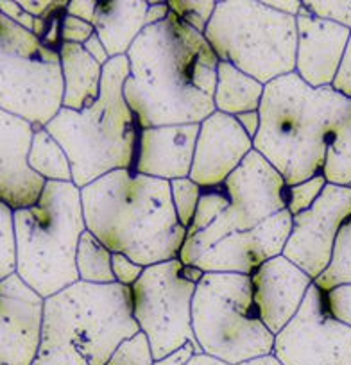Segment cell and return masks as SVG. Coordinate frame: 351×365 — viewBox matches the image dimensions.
Returning a JSON list of instances; mask_svg holds the SVG:
<instances>
[{"label":"cell","mask_w":351,"mask_h":365,"mask_svg":"<svg viewBox=\"0 0 351 365\" xmlns=\"http://www.w3.org/2000/svg\"><path fill=\"white\" fill-rule=\"evenodd\" d=\"M124 99L140 129L201 124L215 113L219 58L174 13L146 27L128 52Z\"/></svg>","instance_id":"1"},{"label":"cell","mask_w":351,"mask_h":365,"mask_svg":"<svg viewBox=\"0 0 351 365\" xmlns=\"http://www.w3.org/2000/svg\"><path fill=\"white\" fill-rule=\"evenodd\" d=\"M86 231L142 267L180 258L187 230L176 217L171 182L115 170L81 188Z\"/></svg>","instance_id":"2"},{"label":"cell","mask_w":351,"mask_h":365,"mask_svg":"<svg viewBox=\"0 0 351 365\" xmlns=\"http://www.w3.org/2000/svg\"><path fill=\"white\" fill-rule=\"evenodd\" d=\"M258 113L253 149L292 187L321 174L333 133L351 117V99L332 86H308L294 72L265 84Z\"/></svg>","instance_id":"3"},{"label":"cell","mask_w":351,"mask_h":365,"mask_svg":"<svg viewBox=\"0 0 351 365\" xmlns=\"http://www.w3.org/2000/svg\"><path fill=\"white\" fill-rule=\"evenodd\" d=\"M138 331L129 287L77 282L45 299L33 365H106L115 349Z\"/></svg>","instance_id":"4"},{"label":"cell","mask_w":351,"mask_h":365,"mask_svg":"<svg viewBox=\"0 0 351 365\" xmlns=\"http://www.w3.org/2000/svg\"><path fill=\"white\" fill-rule=\"evenodd\" d=\"M128 56L103 66L99 99L83 111L61 108L45 125L72 165V182L84 188L115 170H131L140 125L124 99Z\"/></svg>","instance_id":"5"},{"label":"cell","mask_w":351,"mask_h":365,"mask_svg":"<svg viewBox=\"0 0 351 365\" xmlns=\"http://www.w3.org/2000/svg\"><path fill=\"white\" fill-rule=\"evenodd\" d=\"M84 231L81 188L45 182L33 206L15 212L16 276L44 299L77 283L76 252Z\"/></svg>","instance_id":"6"},{"label":"cell","mask_w":351,"mask_h":365,"mask_svg":"<svg viewBox=\"0 0 351 365\" xmlns=\"http://www.w3.org/2000/svg\"><path fill=\"white\" fill-rule=\"evenodd\" d=\"M205 38L219 61L263 86L296 72V16L275 11L265 2H217Z\"/></svg>","instance_id":"7"},{"label":"cell","mask_w":351,"mask_h":365,"mask_svg":"<svg viewBox=\"0 0 351 365\" xmlns=\"http://www.w3.org/2000/svg\"><path fill=\"white\" fill-rule=\"evenodd\" d=\"M192 329L203 353L238 365L271 354L275 335L260 321L251 276L205 272L192 299Z\"/></svg>","instance_id":"8"},{"label":"cell","mask_w":351,"mask_h":365,"mask_svg":"<svg viewBox=\"0 0 351 365\" xmlns=\"http://www.w3.org/2000/svg\"><path fill=\"white\" fill-rule=\"evenodd\" d=\"M59 52L0 13V108L45 128L61 110Z\"/></svg>","instance_id":"9"},{"label":"cell","mask_w":351,"mask_h":365,"mask_svg":"<svg viewBox=\"0 0 351 365\" xmlns=\"http://www.w3.org/2000/svg\"><path fill=\"white\" fill-rule=\"evenodd\" d=\"M195 283L185 278L178 259L143 269L131 287L133 317L147 336L154 360H161L185 344H198L192 329V299Z\"/></svg>","instance_id":"10"},{"label":"cell","mask_w":351,"mask_h":365,"mask_svg":"<svg viewBox=\"0 0 351 365\" xmlns=\"http://www.w3.org/2000/svg\"><path fill=\"white\" fill-rule=\"evenodd\" d=\"M283 365H351V328L326 312L325 294L312 285L296 317L275 336Z\"/></svg>","instance_id":"11"},{"label":"cell","mask_w":351,"mask_h":365,"mask_svg":"<svg viewBox=\"0 0 351 365\" xmlns=\"http://www.w3.org/2000/svg\"><path fill=\"white\" fill-rule=\"evenodd\" d=\"M350 217L351 188L326 185L310 208L292 217L283 256L315 282L332 263L337 237Z\"/></svg>","instance_id":"12"},{"label":"cell","mask_w":351,"mask_h":365,"mask_svg":"<svg viewBox=\"0 0 351 365\" xmlns=\"http://www.w3.org/2000/svg\"><path fill=\"white\" fill-rule=\"evenodd\" d=\"M230 206L219 217L228 233L248 231L287 210V182L255 149L224 181Z\"/></svg>","instance_id":"13"},{"label":"cell","mask_w":351,"mask_h":365,"mask_svg":"<svg viewBox=\"0 0 351 365\" xmlns=\"http://www.w3.org/2000/svg\"><path fill=\"white\" fill-rule=\"evenodd\" d=\"M292 230V215L287 210L248 231H235L217 242L194 263L203 272L251 276L260 265L283 255Z\"/></svg>","instance_id":"14"},{"label":"cell","mask_w":351,"mask_h":365,"mask_svg":"<svg viewBox=\"0 0 351 365\" xmlns=\"http://www.w3.org/2000/svg\"><path fill=\"white\" fill-rule=\"evenodd\" d=\"M40 294L13 274L0 282V365H33L41 342Z\"/></svg>","instance_id":"15"},{"label":"cell","mask_w":351,"mask_h":365,"mask_svg":"<svg viewBox=\"0 0 351 365\" xmlns=\"http://www.w3.org/2000/svg\"><path fill=\"white\" fill-rule=\"evenodd\" d=\"M253 150V140L237 118L215 111L199 124L190 179L201 188L223 187Z\"/></svg>","instance_id":"16"},{"label":"cell","mask_w":351,"mask_h":365,"mask_svg":"<svg viewBox=\"0 0 351 365\" xmlns=\"http://www.w3.org/2000/svg\"><path fill=\"white\" fill-rule=\"evenodd\" d=\"M34 131L29 120L0 108V201L15 212L33 206L45 187L29 167Z\"/></svg>","instance_id":"17"},{"label":"cell","mask_w":351,"mask_h":365,"mask_svg":"<svg viewBox=\"0 0 351 365\" xmlns=\"http://www.w3.org/2000/svg\"><path fill=\"white\" fill-rule=\"evenodd\" d=\"M312 285L310 276L283 255L269 259L251 274L256 312L273 335H278L296 317Z\"/></svg>","instance_id":"18"},{"label":"cell","mask_w":351,"mask_h":365,"mask_svg":"<svg viewBox=\"0 0 351 365\" xmlns=\"http://www.w3.org/2000/svg\"><path fill=\"white\" fill-rule=\"evenodd\" d=\"M296 73L312 88L332 86L346 52L351 31L319 19L305 8L296 16Z\"/></svg>","instance_id":"19"},{"label":"cell","mask_w":351,"mask_h":365,"mask_svg":"<svg viewBox=\"0 0 351 365\" xmlns=\"http://www.w3.org/2000/svg\"><path fill=\"white\" fill-rule=\"evenodd\" d=\"M198 135L199 124L142 129L131 172L168 182L190 178Z\"/></svg>","instance_id":"20"},{"label":"cell","mask_w":351,"mask_h":365,"mask_svg":"<svg viewBox=\"0 0 351 365\" xmlns=\"http://www.w3.org/2000/svg\"><path fill=\"white\" fill-rule=\"evenodd\" d=\"M149 2H97L93 29L110 58L128 56L136 38L147 27Z\"/></svg>","instance_id":"21"},{"label":"cell","mask_w":351,"mask_h":365,"mask_svg":"<svg viewBox=\"0 0 351 365\" xmlns=\"http://www.w3.org/2000/svg\"><path fill=\"white\" fill-rule=\"evenodd\" d=\"M59 63L63 76L61 108L83 111L99 99L103 66L88 54L83 45L61 43Z\"/></svg>","instance_id":"22"},{"label":"cell","mask_w":351,"mask_h":365,"mask_svg":"<svg viewBox=\"0 0 351 365\" xmlns=\"http://www.w3.org/2000/svg\"><path fill=\"white\" fill-rule=\"evenodd\" d=\"M263 84L226 61L217 66V84L213 93L215 111L238 117L249 111H258L263 97Z\"/></svg>","instance_id":"23"},{"label":"cell","mask_w":351,"mask_h":365,"mask_svg":"<svg viewBox=\"0 0 351 365\" xmlns=\"http://www.w3.org/2000/svg\"><path fill=\"white\" fill-rule=\"evenodd\" d=\"M29 167L45 182H72V165L63 147L45 128L34 131Z\"/></svg>","instance_id":"24"},{"label":"cell","mask_w":351,"mask_h":365,"mask_svg":"<svg viewBox=\"0 0 351 365\" xmlns=\"http://www.w3.org/2000/svg\"><path fill=\"white\" fill-rule=\"evenodd\" d=\"M111 255L90 231H84L79 238L76 252V267L79 282L90 285H111L115 282L111 270Z\"/></svg>","instance_id":"25"},{"label":"cell","mask_w":351,"mask_h":365,"mask_svg":"<svg viewBox=\"0 0 351 365\" xmlns=\"http://www.w3.org/2000/svg\"><path fill=\"white\" fill-rule=\"evenodd\" d=\"M321 175L328 185L351 188V117L333 133L326 149Z\"/></svg>","instance_id":"26"},{"label":"cell","mask_w":351,"mask_h":365,"mask_svg":"<svg viewBox=\"0 0 351 365\" xmlns=\"http://www.w3.org/2000/svg\"><path fill=\"white\" fill-rule=\"evenodd\" d=\"M344 283L351 285V217L342 226L339 237H337L332 263L315 279L314 285L321 289L322 292H326V290L333 289L337 285H344Z\"/></svg>","instance_id":"27"},{"label":"cell","mask_w":351,"mask_h":365,"mask_svg":"<svg viewBox=\"0 0 351 365\" xmlns=\"http://www.w3.org/2000/svg\"><path fill=\"white\" fill-rule=\"evenodd\" d=\"M228 206H230V197H228L224 187L203 188L201 199H199L198 210H195V215L187 230V238H192L194 235L201 233L206 227L212 226V224L223 215L224 210H226Z\"/></svg>","instance_id":"28"},{"label":"cell","mask_w":351,"mask_h":365,"mask_svg":"<svg viewBox=\"0 0 351 365\" xmlns=\"http://www.w3.org/2000/svg\"><path fill=\"white\" fill-rule=\"evenodd\" d=\"M16 274L15 210L0 201V282Z\"/></svg>","instance_id":"29"},{"label":"cell","mask_w":351,"mask_h":365,"mask_svg":"<svg viewBox=\"0 0 351 365\" xmlns=\"http://www.w3.org/2000/svg\"><path fill=\"white\" fill-rule=\"evenodd\" d=\"M203 188L195 185L190 178L174 179L171 181V197L172 205H174L176 217L180 220L181 226L188 230L192 219L198 210V202L201 199Z\"/></svg>","instance_id":"30"},{"label":"cell","mask_w":351,"mask_h":365,"mask_svg":"<svg viewBox=\"0 0 351 365\" xmlns=\"http://www.w3.org/2000/svg\"><path fill=\"white\" fill-rule=\"evenodd\" d=\"M168 9L174 13L183 24H187L195 33L205 34L210 19L215 11L217 2L205 0V2H187V0H171L167 2Z\"/></svg>","instance_id":"31"},{"label":"cell","mask_w":351,"mask_h":365,"mask_svg":"<svg viewBox=\"0 0 351 365\" xmlns=\"http://www.w3.org/2000/svg\"><path fill=\"white\" fill-rule=\"evenodd\" d=\"M106 365H154L153 349L142 331L126 339L121 346L115 349Z\"/></svg>","instance_id":"32"},{"label":"cell","mask_w":351,"mask_h":365,"mask_svg":"<svg viewBox=\"0 0 351 365\" xmlns=\"http://www.w3.org/2000/svg\"><path fill=\"white\" fill-rule=\"evenodd\" d=\"M326 185H328L326 179L319 174L307 179V181L287 187V212L292 217L303 213L305 210H308L317 201Z\"/></svg>","instance_id":"33"},{"label":"cell","mask_w":351,"mask_h":365,"mask_svg":"<svg viewBox=\"0 0 351 365\" xmlns=\"http://www.w3.org/2000/svg\"><path fill=\"white\" fill-rule=\"evenodd\" d=\"M325 294V307L326 312L332 315L340 324L351 328V285H337L333 289L326 290Z\"/></svg>","instance_id":"34"},{"label":"cell","mask_w":351,"mask_h":365,"mask_svg":"<svg viewBox=\"0 0 351 365\" xmlns=\"http://www.w3.org/2000/svg\"><path fill=\"white\" fill-rule=\"evenodd\" d=\"M303 8L319 19L332 20L351 31V2H303Z\"/></svg>","instance_id":"35"},{"label":"cell","mask_w":351,"mask_h":365,"mask_svg":"<svg viewBox=\"0 0 351 365\" xmlns=\"http://www.w3.org/2000/svg\"><path fill=\"white\" fill-rule=\"evenodd\" d=\"M143 269H146V267L138 265V263H135L133 259H129L128 256L121 255V252H113V255H111V270H113L115 282H117L118 285H124L131 289L143 274Z\"/></svg>","instance_id":"36"},{"label":"cell","mask_w":351,"mask_h":365,"mask_svg":"<svg viewBox=\"0 0 351 365\" xmlns=\"http://www.w3.org/2000/svg\"><path fill=\"white\" fill-rule=\"evenodd\" d=\"M96 34L92 24L84 22V20L76 19V16L66 15L63 16L61 24V41L63 43H76V45H84L90 36Z\"/></svg>","instance_id":"37"},{"label":"cell","mask_w":351,"mask_h":365,"mask_svg":"<svg viewBox=\"0 0 351 365\" xmlns=\"http://www.w3.org/2000/svg\"><path fill=\"white\" fill-rule=\"evenodd\" d=\"M332 88L335 91H339L340 96L351 99V36L347 40L346 52H344V58L340 61L339 72H337Z\"/></svg>","instance_id":"38"},{"label":"cell","mask_w":351,"mask_h":365,"mask_svg":"<svg viewBox=\"0 0 351 365\" xmlns=\"http://www.w3.org/2000/svg\"><path fill=\"white\" fill-rule=\"evenodd\" d=\"M195 353H203L198 344H185L183 347L176 349L174 353L167 354L161 360H154V365H187Z\"/></svg>","instance_id":"39"},{"label":"cell","mask_w":351,"mask_h":365,"mask_svg":"<svg viewBox=\"0 0 351 365\" xmlns=\"http://www.w3.org/2000/svg\"><path fill=\"white\" fill-rule=\"evenodd\" d=\"M96 8L97 2H79V0H72L66 4V15L76 16V19L84 20V22L92 24L93 16H96Z\"/></svg>","instance_id":"40"},{"label":"cell","mask_w":351,"mask_h":365,"mask_svg":"<svg viewBox=\"0 0 351 365\" xmlns=\"http://www.w3.org/2000/svg\"><path fill=\"white\" fill-rule=\"evenodd\" d=\"M83 48L88 52V54L92 56V58L96 59L101 66H106L108 63L111 61L110 54H108V51L104 48L103 41L99 40V36H97V34H92V36H90V40L83 45Z\"/></svg>","instance_id":"41"},{"label":"cell","mask_w":351,"mask_h":365,"mask_svg":"<svg viewBox=\"0 0 351 365\" xmlns=\"http://www.w3.org/2000/svg\"><path fill=\"white\" fill-rule=\"evenodd\" d=\"M171 9H168L167 2H158V0H151L149 9H147V27L154 26V24L163 22L168 16Z\"/></svg>","instance_id":"42"},{"label":"cell","mask_w":351,"mask_h":365,"mask_svg":"<svg viewBox=\"0 0 351 365\" xmlns=\"http://www.w3.org/2000/svg\"><path fill=\"white\" fill-rule=\"evenodd\" d=\"M237 122L240 124V128L244 129L245 133H248V136L251 140H255L256 133H258L260 129V113L258 111H249V113H242L238 115Z\"/></svg>","instance_id":"43"},{"label":"cell","mask_w":351,"mask_h":365,"mask_svg":"<svg viewBox=\"0 0 351 365\" xmlns=\"http://www.w3.org/2000/svg\"><path fill=\"white\" fill-rule=\"evenodd\" d=\"M20 8L26 13H29L33 19H41L49 9L52 8L54 2H45V0H20Z\"/></svg>","instance_id":"44"},{"label":"cell","mask_w":351,"mask_h":365,"mask_svg":"<svg viewBox=\"0 0 351 365\" xmlns=\"http://www.w3.org/2000/svg\"><path fill=\"white\" fill-rule=\"evenodd\" d=\"M265 4L275 9V11L289 16H297L301 8H303V2H297V0H290V2H265Z\"/></svg>","instance_id":"45"},{"label":"cell","mask_w":351,"mask_h":365,"mask_svg":"<svg viewBox=\"0 0 351 365\" xmlns=\"http://www.w3.org/2000/svg\"><path fill=\"white\" fill-rule=\"evenodd\" d=\"M187 365H230V364L219 360V358L210 356V354L206 353H195Z\"/></svg>","instance_id":"46"},{"label":"cell","mask_w":351,"mask_h":365,"mask_svg":"<svg viewBox=\"0 0 351 365\" xmlns=\"http://www.w3.org/2000/svg\"><path fill=\"white\" fill-rule=\"evenodd\" d=\"M238 365H283V364L271 353V354H265V356H258V358H253V360L242 361V364Z\"/></svg>","instance_id":"47"},{"label":"cell","mask_w":351,"mask_h":365,"mask_svg":"<svg viewBox=\"0 0 351 365\" xmlns=\"http://www.w3.org/2000/svg\"><path fill=\"white\" fill-rule=\"evenodd\" d=\"M183 274H185V278L190 279V282L195 283V285H198V283L201 282L203 276H205V272H203L201 269H198L195 265H183Z\"/></svg>","instance_id":"48"}]
</instances>
